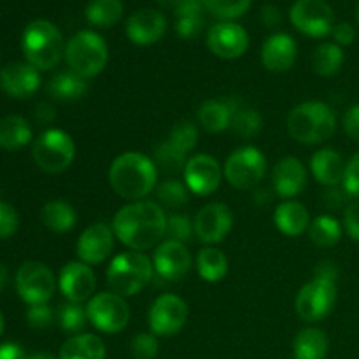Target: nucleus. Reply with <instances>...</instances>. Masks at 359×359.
I'll return each instance as SVG.
<instances>
[{"instance_id": "bb28decb", "label": "nucleus", "mask_w": 359, "mask_h": 359, "mask_svg": "<svg viewBox=\"0 0 359 359\" xmlns=\"http://www.w3.org/2000/svg\"><path fill=\"white\" fill-rule=\"evenodd\" d=\"M60 359H105V346L97 335H74L60 349Z\"/></svg>"}, {"instance_id": "de8ad7c7", "label": "nucleus", "mask_w": 359, "mask_h": 359, "mask_svg": "<svg viewBox=\"0 0 359 359\" xmlns=\"http://www.w3.org/2000/svg\"><path fill=\"white\" fill-rule=\"evenodd\" d=\"M349 193L344 189V186L340 188V186H332V188H328L325 191V195H323V203H325V207L328 210H337V209H346L347 205H349Z\"/></svg>"}, {"instance_id": "052dcab7", "label": "nucleus", "mask_w": 359, "mask_h": 359, "mask_svg": "<svg viewBox=\"0 0 359 359\" xmlns=\"http://www.w3.org/2000/svg\"><path fill=\"white\" fill-rule=\"evenodd\" d=\"M27 359H56V358L53 356L51 353H35L32 354V356H28Z\"/></svg>"}, {"instance_id": "7c9ffc66", "label": "nucleus", "mask_w": 359, "mask_h": 359, "mask_svg": "<svg viewBox=\"0 0 359 359\" xmlns=\"http://www.w3.org/2000/svg\"><path fill=\"white\" fill-rule=\"evenodd\" d=\"M42 223L55 233H65L76 226L77 214L70 203L63 200H53L42 209Z\"/></svg>"}, {"instance_id": "c9c22d12", "label": "nucleus", "mask_w": 359, "mask_h": 359, "mask_svg": "<svg viewBox=\"0 0 359 359\" xmlns=\"http://www.w3.org/2000/svg\"><path fill=\"white\" fill-rule=\"evenodd\" d=\"M309 237L318 248H333L342 237V226L335 217L325 214L312 221L309 226Z\"/></svg>"}, {"instance_id": "2f4dec72", "label": "nucleus", "mask_w": 359, "mask_h": 359, "mask_svg": "<svg viewBox=\"0 0 359 359\" xmlns=\"http://www.w3.org/2000/svg\"><path fill=\"white\" fill-rule=\"evenodd\" d=\"M196 270L207 283H219L228 273V258L217 248L207 245L196 256Z\"/></svg>"}, {"instance_id": "c756f323", "label": "nucleus", "mask_w": 359, "mask_h": 359, "mask_svg": "<svg viewBox=\"0 0 359 359\" xmlns=\"http://www.w3.org/2000/svg\"><path fill=\"white\" fill-rule=\"evenodd\" d=\"M231 114L230 100H205L198 109V121L207 132L219 133L230 128Z\"/></svg>"}, {"instance_id": "423d86ee", "label": "nucleus", "mask_w": 359, "mask_h": 359, "mask_svg": "<svg viewBox=\"0 0 359 359\" xmlns=\"http://www.w3.org/2000/svg\"><path fill=\"white\" fill-rule=\"evenodd\" d=\"M65 60L70 70L84 79L98 76L105 69L109 49L104 39L91 30H81L67 42Z\"/></svg>"}, {"instance_id": "ddd939ff", "label": "nucleus", "mask_w": 359, "mask_h": 359, "mask_svg": "<svg viewBox=\"0 0 359 359\" xmlns=\"http://www.w3.org/2000/svg\"><path fill=\"white\" fill-rule=\"evenodd\" d=\"M149 328L158 337H172L188 321V305L175 294H161L149 309Z\"/></svg>"}, {"instance_id": "b1692460", "label": "nucleus", "mask_w": 359, "mask_h": 359, "mask_svg": "<svg viewBox=\"0 0 359 359\" xmlns=\"http://www.w3.org/2000/svg\"><path fill=\"white\" fill-rule=\"evenodd\" d=\"M346 165L347 163L339 151L325 147V149H319L314 153L311 160V170L319 184L332 188V186H339L344 181Z\"/></svg>"}, {"instance_id": "58836bf2", "label": "nucleus", "mask_w": 359, "mask_h": 359, "mask_svg": "<svg viewBox=\"0 0 359 359\" xmlns=\"http://www.w3.org/2000/svg\"><path fill=\"white\" fill-rule=\"evenodd\" d=\"M88 323V312L86 307H83L81 304H69L62 305L58 309V325L62 326L63 332L67 333H79L81 330L86 326Z\"/></svg>"}, {"instance_id": "7ed1b4c3", "label": "nucleus", "mask_w": 359, "mask_h": 359, "mask_svg": "<svg viewBox=\"0 0 359 359\" xmlns=\"http://www.w3.org/2000/svg\"><path fill=\"white\" fill-rule=\"evenodd\" d=\"M65 46L62 32L48 20L32 21L21 39L25 58L37 70L55 69L65 56Z\"/></svg>"}, {"instance_id": "cd10ccee", "label": "nucleus", "mask_w": 359, "mask_h": 359, "mask_svg": "<svg viewBox=\"0 0 359 359\" xmlns=\"http://www.w3.org/2000/svg\"><path fill=\"white\" fill-rule=\"evenodd\" d=\"M293 351L297 359H325L328 354V337L323 330L305 328L294 337Z\"/></svg>"}, {"instance_id": "20e7f679", "label": "nucleus", "mask_w": 359, "mask_h": 359, "mask_svg": "<svg viewBox=\"0 0 359 359\" xmlns=\"http://www.w3.org/2000/svg\"><path fill=\"white\" fill-rule=\"evenodd\" d=\"M337 130L335 111L325 102H304L287 116V132L300 144H321Z\"/></svg>"}, {"instance_id": "680f3d73", "label": "nucleus", "mask_w": 359, "mask_h": 359, "mask_svg": "<svg viewBox=\"0 0 359 359\" xmlns=\"http://www.w3.org/2000/svg\"><path fill=\"white\" fill-rule=\"evenodd\" d=\"M158 4H161V6H168V7H175L177 6L181 0H156Z\"/></svg>"}, {"instance_id": "9d476101", "label": "nucleus", "mask_w": 359, "mask_h": 359, "mask_svg": "<svg viewBox=\"0 0 359 359\" xmlns=\"http://www.w3.org/2000/svg\"><path fill=\"white\" fill-rule=\"evenodd\" d=\"M290 20L309 37H326L335 27V14L325 0H297L290 9Z\"/></svg>"}, {"instance_id": "f8f14e48", "label": "nucleus", "mask_w": 359, "mask_h": 359, "mask_svg": "<svg viewBox=\"0 0 359 359\" xmlns=\"http://www.w3.org/2000/svg\"><path fill=\"white\" fill-rule=\"evenodd\" d=\"M16 291L25 304H46L55 293L53 272L39 262L23 263L16 273Z\"/></svg>"}, {"instance_id": "c85d7f7f", "label": "nucleus", "mask_w": 359, "mask_h": 359, "mask_svg": "<svg viewBox=\"0 0 359 359\" xmlns=\"http://www.w3.org/2000/svg\"><path fill=\"white\" fill-rule=\"evenodd\" d=\"M32 140V128L21 116H6L0 119V147L16 151Z\"/></svg>"}, {"instance_id": "2eb2a0df", "label": "nucleus", "mask_w": 359, "mask_h": 359, "mask_svg": "<svg viewBox=\"0 0 359 359\" xmlns=\"http://www.w3.org/2000/svg\"><path fill=\"white\" fill-rule=\"evenodd\" d=\"M182 175L189 191L198 196H207L219 188L223 170L216 158L210 154H195L188 160Z\"/></svg>"}, {"instance_id": "4d7b16f0", "label": "nucleus", "mask_w": 359, "mask_h": 359, "mask_svg": "<svg viewBox=\"0 0 359 359\" xmlns=\"http://www.w3.org/2000/svg\"><path fill=\"white\" fill-rule=\"evenodd\" d=\"M0 359H27V354L16 344H4L0 346Z\"/></svg>"}, {"instance_id": "a18cd8bd", "label": "nucleus", "mask_w": 359, "mask_h": 359, "mask_svg": "<svg viewBox=\"0 0 359 359\" xmlns=\"http://www.w3.org/2000/svg\"><path fill=\"white\" fill-rule=\"evenodd\" d=\"M18 224H20V219H18L16 210L9 203L0 200V238L13 237L18 230Z\"/></svg>"}, {"instance_id": "4be33fe9", "label": "nucleus", "mask_w": 359, "mask_h": 359, "mask_svg": "<svg viewBox=\"0 0 359 359\" xmlns=\"http://www.w3.org/2000/svg\"><path fill=\"white\" fill-rule=\"evenodd\" d=\"M273 189L280 198H294L307 184V170L298 158L286 156L273 167Z\"/></svg>"}, {"instance_id": "f03ea898", "label": "nucleus", "mask_w": 359, "mask_h": 359, "mask_svg": "<svg viewBox=\"0 0 359 359\" xmlns=\"http://www.w3.org/2000/svg\"><path fill=\"white\" fill-rule=\"evenodd\" d=\"M158 168L149 156L135 151L123 153L109 168V184L116 195L130 202L146 198L156 186Z\"/></svg>"}, {"instance_id": "e433bc0d", "label": "nucleus", "mask_w": 359, "mask_h": 359, "mask_svg": "<svg viewBox=\"0 0 359 359\" xmlns=\"http://www.w3.org/2000/svg\"><path fill=\"white\" fill-rule=\"evenodd\" d=\"M189 188L186 184H182L181 181H175V179H168L163 181L156 189V196L160 200V203L167 209H181L188 203L189 200Z\"/></svg>"}, {"instance_id": "9b49d317", "label": "nucleus", "mask_w": 359, "mask_h": 359, "mask_svg": "<svg viewBox=\"0 0 359 359\" xmlns=\"http://www.w3.org/2000/svg\"><path fill=\"white\" fill-rule=\"evenodd\" d=\"M337 304V284L314 279L305 284L297 294V314L305 323H318L333 311Z\"/></svg>"}, {"instance_id": "79ce46f5", "label": "nucleus", "mask_w": 359, "mask_h": 359, "mask_svg": "<svg viewBox=\"0 0 359 359\" xmlns=\"http://www.w3.org/2000/svg\"><path fill=\"white\" fill-rule=\"evenodd\" d=\"M195 226L189 221L188 216L184 214H172L167 219V230H165V235L168 237V241L181 242V244H186V242L191 241V235Z\"/></svg>"}, {"instance_id": "4468645a", "label": "nucleus", "mask_w": 359, "mask_h": 359, "mask_svg": "<svg viewBox=\"0 0 359 359\" xmlns=\"http://www.w3.org/2000/svg\"><path fill=\"white\" fill-rule=\"evenodd\" d=\"M233 226V214L226 203L214 202L202 207L195 217V235L207 245L219 244Z\"/></svg>"}, {"instance_id": "13d9d810", "label": "nucleus", "mask_w": 359, "mask_h": 359, "mask_svg": "<svg viewBox=\"0 0 359 359\" xmlns=\"http://www.w3.org/2000/svg\"><path fill=\"white\" fill-rule=\"evenodd\" d=\"M252 198H255V202L258 203V205H266V203L270 202V198H272V195H270L269 189H258Z\"/></svg>"}, {"instance_id": "5fc2aeb1", "label": "nucleus", "mask_w": 359, "mask_h": 359, "mask_svg": "<svg viewBox=\"0 0 359 359\" xmlns=\"http://www.w3.org/2000/svg\"><path fill=\"white\" fill-rule=\"evenodd\" d=\"M280 20H283V16H280V11L277 9L273 4H266V6L262 9V21L265 27L276 28L277 25L280 23Z\"/></svg>"}, {"instance_id": "0e129e2a", "label": "nucleus", "mask_w": 359, "mask_h": 359, "mask_svg": "<svg viewBox=\"0 0 359 359\" xmlns=\"http://www.w3.org/2000/svg\"><path fill=\"white\" fill-rule=\"evenodd\" d=\"M356 18H358V23H359V4H358V9H356Z\"/></svg>"}, {"instance_id": "6e6552de", "label": "nucleus", "mask_w": 359, "mask_h": 359, "mask_svg": "<svg viewBox=\"0 0 359 359\" xmlns=\"http://www.w3.org/2000/svg\"><path fill=\"white\" fill-rule=\"evenodd\" d=\"M266 172V158L258 147L245 146L233 151L224 165V177L233 188H255Z\"/></svg>"}, {"instance_id": "8fccbe9b", "label": "nucleus", "mask_w": 359, "mask_h": 359, "mask_svg": "<svg viewBox=\"0 0 359 359\" xmlns=\"http://www.w3.org/2000/svg\"><path fill=\"white\" fill-rule=\"evenodd\" d=\"M203 18H177L175 30L182 39H193L202 32Z\"/></svg>"}, {"instance_id": "72a5a7b5", "label": "nucleus", "mask_w": 359, "mask_h": 359, "mask_svg": "<svg viewBox=\"0 0 359 359\" xmlns=\"http://www.w3.org/2000/svg\"><path fill=\"white\" fill-rule=\"evenodd\" d=\"M123 18L121 0H90L86 7L88 23L98 28H109Z\"/></svg>"}, {"instance_id": "5701e85b", "label": "nucleus", "mask_w": 359, "mask_h": 359, "mask_svg": "<svg viewBox=\"0 0 359 359\" xmlns=\"http://www.w3.org/2000/svg\"><path fill=\"white\" fill-rule=\"evenodd\" d=\"M298 48L287 34H273L262 48V63L270 72H287L297 62Z\"/></svg>"}, {"instance_id": "dca6fc26", "label": "nucleus", "mask_w": 359, "mask_h": 359, "mask_svg": "<svg viewBox=\"0 0 359 359\" xmlns=\"http://www.w3.org/2000/svg\"><path fill=\"white\" fill-rule=\"evenodd\" d=\"M207 46L219 58L235 60L248 51L249 35L241 25L221 21L214 25L207 34Z\"/></svg>"}, {"instance_id": "473e14b6", "label": "nucleus", "mask_w": 359, "mask_h": 359, "mask_svg": "<svg viewBox=\"0 0 359 359\" xmlns=\"http://www.w3.org/2000/svg\"><path fill=\"white\" fill-rule=\"evenodd\" d=\"M344 65V51L335 42H325L312 53V69L318 76L330 77L340 72Z\"/></svg>"}, {"instance_id": "0eeeda50", "label": "nucleus", "mask_w": 359, "mask_h": 359, "mask_svg": "<svg viewBox=\"0 0 359 359\" xmlns=\"http://www.w3.org/2000/svg\"><path fill=\"white\" fill-rule=\"evenodd\" d=\"M32 156L41 170L60 174L72 165L76 156V144L72 137L63 130L49 128L35 140Z\"/></svg>"}, {"instance_id": "4c0bfd02", "label": "nucleus", "mask_w": 359, "mask_h": 359, "mask_svg": "<svg viewBox=\"0 0 359 359\" xmlns=\"http://www.w3.org/2000/svg\"><path fill=\"white\" fill-rule=\"evenodd\" d=\"M188 154L181 153L179 149H175L170 142H163L156 147L154 151V165L156 168L160 167L163 172H168V174H179V172H184L186 160Z\"/></svg>"}, {"instance_id": "e2e57ef3", "label": "nucleus", "mask_w": 359, "mask_h": 359, "mask_svg": "<svg viewBox=\"0 0 359 359\" xmlns=\"http://www.w3.org/2000/svg\"><path fill=\"white\" fill-rule=\"evenodd\" d=\"M4 326H6V325H4V318H2V312H0V335H2V333H4Z\"/></svg>"}, {"instance_id": "a19ab883", "label": "nucleus", "mask_w": 359, "mask_h": 359, "mask_svg": "<svg viewBox=\"0 0 359 359\" xmlns=\"http://www.w3.org/2000/svg\"><path fill=\"white\" fill-rule=\"evenodd\" d=\"M168 142L179 149L181 153L188 154L189 151L195 149V146L198 144V130L193 125L191 121H179L177 125L172 128L170 137H168Z\"/></svg>"}, {"instance_id": "c03bdc74", "label": "nucleus", "mask_w": 359, "mask_h": 359, "mask_svg": "<svg viewBox=\"0 0 359 359\" xmlns=\"http://www.w3.org/2000/svg\"><path fill=\"white\" fill-rule=\"evenodd\" d=\"M27 321L32 328L44 330L51 326L53 323V311L49 309L48 304H37L30 305L27 311Z\"/></svg>"}, {"instance_id": "412c9836", "label": "nucleus", "mask_w": 359, "mask_h": 359, "mask_svg": "<svg viewBox=\"0 0 359 359\" xmlns=\"http://www.w3.org/2000/svg\"><path fill=\"white\" fill-rule=\"evenodd\" d=\"M41 86V74L30 63H9L0 70V88L9 97L27 98Z\"/></svg>"}, {"instance_id": "f3484780", "label": "nucleus", "mask_w": 359, "mask_h": 359, "mask_svg": "<svg viewBox=\"0 0 359 359\" xmlns=\"http://www.w3.org/2000/svg\"><path fill=\"white\" fill-rule=\"evenodd\" d=\"M114 231L105 223H93L77 238V256L86 265H98L111 256L114 249Z\"/></svg>"}, {"instance_id": "f704fd0d", "label": "nucleus", "mask_w": 359, "mask_h": 359, "mask_svg": "<svg viewBox=\"0 0 359 359\" xmlns=\"http://www.w3.org/2000/svg\"><path fill=\"white\" fill-rule=\"evenodd\" d=\"M231 102V123L230 128L237 133L238 137L242 139H251V137L258 135L259 130H262L263 119L262 114H259L256 109H249L241 105L238 102L230 100Z\"/></svg>"}, {"instance_id": "6e6d98bb", "label": "nucleus", "mask_w": 359, "mask_h": 359, "mask_svg": "<svg viewBox=\"0 0 359 359\" xmlns=\"http://www.w3.org/2000/svg\"><path fill=\"white\" fill-rule=\"evenodd\" d=\"M55 118V107H53L51 104H48V102H42V104H39L37 107H35V119H37V123H41V125H49Z\"/></svg>"}, {"instance_id": "39448f33", "label": "nucleus", "mask_w": 359, "mask_h": 359, "mask_svg": "<svg viewBox=\"0 0 359 359\" xmlns=\"http://www.w3.org/2000/svg\"><path fill=\"white\" fill-rule=\"evenodd\" d=\"M153 270V262L144 252H121L107 266V284L119 297H133L149 284Z\"/></svg>"}, {"instance_id": "1a4fd4ad", "label": "nucleus", "mask_w": 359, "mask_h": 359, "mask_svg": "<svg viewBox=\"0 0 359 359\" xmlns=\"http://www.w3.org/2000/svg\"><path fill=\"white\" fill-rule=\"evenodd\" d=\"M88 321L104 333H119L130 319V309L118 293H98L86 305Z\"/></svg>"}, {"instance_id": "3c124183", "label": "nucleus", "mask_w": 359, "mask_h": 359, "mask_svg": "<svg viewBox=\"0 0 359 359\" xmlns=\"http://www.w3.org/2000/svg\"><path fill=\"white\" fill-rule=\"evenodd\" d=\"M344 130L351 139L359 142V104L347 109L344 114Z\"/></svg>"}, {"instance_id": "37998d69", "label": "nucleus", "mask_w": 359, "mask_h": 359, "mask_svg": "<svg viewBox=\"0 0 359 359\" xmlns=\"http://www.w3.org/2000/svg\"><path fill=\"white\" fill-rule=\"evenodd\" d=\"M133 359H154L158 356V340L153 333H139L130 344Z\"/></svg>"}, {"instance_id": "a211bd4d", "label": "nucleus", "mask_w": 359, "mask_h": 359, "mask_svg": "<svg viewBox=\"0 0 359 359\" xmlns=\"http://www.w3.org/2000/svg\"><path fill=\"white\" fill-rule=\"evenodd\" d=\"M97 287V279L90 265L83 262H70L60 272V290L63 297L74 304L91 300Z\"/></svg>"}, {"instance_id": "a878e982", "label": "nucleus", "mask_w": 359, "mask_h": 359, "mask_svg": "<svg viewBox=\"0 0 359 359\" xmlns=\"http://www.w3.org/2000/svg\"><path fill=\"white\" fill-rule=\"evenodd\" d=\"M88 83L83 76L76 74L74 70L58 72L51 77L48 84V93L55 100L60 102H74L79 100L86 95Z\"/></svg>"}, {"instance_id": "6ab92c4d", "label": "nucleus", "mask_w": 359, "mask_h": 359, "mask_svg": "<svg viewBox=\"0 0 359 359\" xmlns=\"http://www.w3.org/2000/svg\"><path fill=\"white\" fill-rule=\"evenodd\" d=\"M191 252L188 251L186 244L175 241H165L158 245L153 256L154 270L167 280L184 279L191 270Z\"/></svg>"}, {"instance_id": "f257e3e1", "label": "nucleus", "mask_w": 359, "mask_h": 359, "mask_svg": "<svg viewBox=\"0 0 359 359\" xmlns=\"http://www.w3.org/2000/svg\"><path fill=\"white\" fill-rule=\"evenodd\" d=\"M167 216L163 207L139 200L121 207L112 219V231L132 251H146L165 237Z\"/></svg>"}, {"instance_id": "bf43d9fd", "label": "nucleus", "mask_w": 359, "mask_h": 359, "mask_svg": "<svg viewBox=\"0 0 359 359\" xmlns=\"http://www.w3.org/2000/svg\"><path fill=\"white\" fill-rule=\"evenodd\" d=\"M7 280H9V272H7L6 266L0 263V293H2L4 287L7 286Z\"/></svg>"}, {"instance_id": "09e8293b", "label": "nucleus", "mask_w": 359, "mask_h": 359, "mask_svg": "<svg viewBox=\"0 0 359 359\" xmlns=\"http://www.w3.org/2000/svg\"><path fill=\"white\" fill-rule=\"evenodd\" d=\"M344 226L349 237L359 242V198L353 200L344 210Z\"/></svg>"}, {"instance_id": "603ef678", "label": "nucleus", "mask_w": 359, "mask_h": 359, "mask_svg": "<svg viewBox=\"0 0 359 359\" xmlns=\"http://www.w3.org/2000/svg\"><path fill=\"white\" fill-rule=\"evenodd\" d=\"M333 39H335V44H339L340 48L342 46H351L356 39V30L351 23H339L333 27Z\"/></svg>"}, {"instance_id": "aec40b11", "label": "nucleus", "mask_w": 359, "mask_h": 359, "mask_svg": "<svg viewBox=\"0 0 359 359\" xmlns=\"http://www.w3.org/2000/svg\"><path fill=\"white\" fill-rule=\"evenodd\" d=\"M167 32V20L156 9H140L126 21V35L137 46L156 44Z\"/></svg>"}, {"instance_id": "393cba45", "label": "nucleus", "mask_w": 359, "mask_h": 359, "mask_svg": "<svg viewBox=\"0 0 359 359\" xmlns=\"http://www.w3.org/2000/svg\"><path fill=\"white\" fill-rule=\"evenodd\" d=\"M273 223L287 237H300L311 226V216L300 202L286 200L273 212Z\"/></svg>"}, {"instance_id": "864d4df0", "label": "nucleus", "mask_w": 359, "mask_h": 359, "mask_svg": "<svg viewBox=\"0 0 359 359\" xmlns=\"http://www.w3.org/2000/svg\"><path fill=\"white\" fill-rule=\"evenodd\" d=\"M339 266L333 262H321L314 269V279L328 280V283H335L339 280Z\"/></svg>"}, {"instance_id": "ea45409f", "label": "nucleus", "mask_w": 359, "mask_h": 359, "mask_svg": "<svg viewBox=\"0 0 359 359\" xmlns=\"http://www.w3.org/2000/svg\"><path fill=\"white\" fill-rule=\"evenodd\" d=\"M205 11L219 20H235L241 18L251 6V0H202Z\"/></svg>"}, {"instance_id": "49530a36", "label": "nucleus", "mask_w": 359, "mask_h": 359, "mask_svg": "<svg viewBox=\"0 0 359 359\" xmlns=\"http://www.w3.org/2000/svg\"><path fill=\"white\" fill-rule=\"evenodd\" d=\"M344 189L354 198H359V153L354 154L346 165V174L342 181Z\"/></svg>"}]
</instances>
